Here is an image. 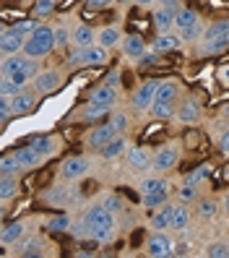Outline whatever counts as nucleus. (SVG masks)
<instances>
[{
    "instance_id": "obj_1",
    "label": "nucleus",
    "mask_w": 229,
    "mask_h": 258,
    "mask_svg": "<svg viewBox=\"0 0 229 258\" xmlns=\"http://www.w3.org/2000/svg\"><path fill=\"white\" fill-rule=\"evenodd\" d=\"M112 227H115L112 211L102 204V206H91V209L86 211V217H84V222L79 224L75 235H89L91 240L104 242V240L112 237Z\"/></svg>"
},
{
    "instance_id": "obj_2",
    "label": "nucleus",
    "mask_w": 229,
    "mask_h": 258,
    "mask_svg": "<svg viewBox=\"0 0 229 258\" xmlns=\"http://www.w3.org/2000/svg\"><path fill=\"white\" fill-rule=\"evenodd\" d=\"M52 47H55V29H50V26H37L34 32L26 37L24 52H26L29 57H44V55H50Z\"/></svg>"
},
{
    "instance_id": "obj_3",
    "label": "nucleus",
    "mask_w": 229,
    "mask_h": 258,
    "mask_svg": "<svg viewBox=\"0 0 229 258\" xmlns=\"http://www.w3.org/2000/svg\"><path fill=\"white\" fill-rule=\"evenodd\" d=\"M177 94H180V89H177L172 81L159 84V89H157V99H154V104H151V112H154L159 120H162V117H170L172 112H177V110H175V99H177Z\"/></svg>"
},
{
    "instance_id": "obj_4",
    "label": "nucleus",
    "mask_w": 229,
    "mask_h": 258,
    "mask_svg": "<svg viewBox=\"0 0 229 258\" xmlns=\"http://www.w3.org/2000/svg\"><path fill=\"white\" fill-rule=\"evenodd\" d=\"M107 63V47L102 44H91V47H75V52L68 57V66L70 68H79V66H102Z\"/></svg>"
},
{
    "instance_id": "obj_5",
    "label": "nucleus",
    "mask_w": 229,
    "mask_h": 258,
    "mask_svg": "<svg viewBox=\"0 0 229 258\" xmlns=\"http://www.w3.org/2000/svg\"><path fill=\"white\" fill-rule=\"evenodd\" d=\"M60 86H63V73H60V71H44V73H39L34 79V92L39 97L57 92Z\"/></svg>"
},
{
    "instance_id": "obj_6",
    "label": "nucleus",
    "mask_w": 229,
    "mask_h": 258,
    "mask_svg": "<svg viewBox=\"0 0 229 258\" xmlns=\"http://www.w3.org/2000/svg\"><path fill=\"white\" fill-rule=\"evenodd\" d=\"M146 253L151 258H164V255H175L172 250V240L164 235V230H157V235H151L146 242Z\"/></svg>"
},
{
    "instance_id": "obj_7",
    "label": "nucleus",
    "mask_w": 229,
    "mask_h": 258,
    "mask_svg": "<svg viewBox=\"0 0 229 258\" xmlns=\"http://www.w3.org/2000/svg\"><path fill=\"white\" fill-rule=\"evenodd\" d=\"M115 128H112V123H102V125H94L89 131V136H86V144L91 146V149H104L107 144H110L112 139H115Z\"/></svg>"
},
{
    "instance_id": "obj_8",
    "label": "nucleus",
    "mask_w": 229,
    "mask_h": 258,
    "mask_svg": "<svg viewBox=\"0 0 229 258\" xmlns=\"http://www.w3.org/2000/svg\"><path fill=\"white\" fill-rule=\"evenodd\" d=\"M180 162V151L175 146H164L154 154V164H151V170L157 172H164V170H172V167Z\"/></svg>"
},
{
    "instance_id": "obj_9",
    "label": "nucleus",
    "mask_w": 229,
    "mask_h": 258,
    "mask_svg": "<svg viewBox=\"0 0 229 258\" xmlns=\"http://www.w3.org/2000/svg\"><path fill=\"white\" fill-rule=\"evenodd\" d=\"M26 44V37L19 34L16 29H3V37H0V50L3 55H16L19 50H24Z\"/></svg>"
},
{
    "instance_id": "obj_10",
    "label": "nucleus",
    "mask_w": 229,
    "mask_h": 258,
    "mask_svg": "<svg viewBox=\"0 0 229 258\" xmlns=\"http://www.w3.org/2000/svg\"><path fill=\"white\" fill-rule=\"evenodd\" d=\"M157 89H159V84H143L138 92L133 94V107L138 112L151 110V104H154V99H157Z\"/></svg>"
},
{
    "instance_id": "obj_11",
    "label": "nucleus",
    "mask_w": 229,
    "mask_h": 258,
    "mask_svg": "<svg viewBox=\"0 0 229 258\" xmlns=\"http://www.w3.org/2000/svg\"><path fill=\"white\" fill-rule=\"evenodd\" d=\"M128 164L135 172H146V170H151V164H154V157H151L143 146H135V149L128 151Z\"/></svg>"
},
{
    "instance_id": "obj_12",
    "label": "nucleus",
    "mask_w": 229,
    "mask_h": 258,
    "mask_svg": "<svg viewBox=\"0 0 229 258\" xmlns=\"http://www.w3.org/2000/svg\"><path fill=\"white\" fill-rule=\"evenodd\" d=\"M63 177H68V180H79V177H84L86 172H89V159H84V157H70V159H65L63 162Z\"/></svg>"
},
{
    "instance_id": "obj_13",
    "label": "nucleus",
    "mask_w": 229,
    "mask_h": 258,
    "mask_svg": "<svg viewBox=\"0 0 229 258\" xmlns=\"http://www.w3.org/2000/svg\"><path fill=\"white\" fill-rule=\"evenodd\" d=\"M34 104H37V94L24 92V89H21L19 94H13V97H11L13 115H26V112H32V110H34Z\"/></svg>"
},
{
    "instance_id": "obj_14",
    "label": "nucleus",
    "mask_w": 229,
    "mask_h": 258,
    "mask_svg": "<svg viewBox=\"0 0 229 258\" xmlns=\"http://www.w3.org/2000/svg\"><path fill=\"white\" fill-rule=\"evenodd\" d=\"M175 115H177L180 123H195V120L201 117V107H198L195 99H185V102H182L180 107H177Z\"/></svg>"
},
{
    "instance_id": "obj_15",
    "label": "nucleus",
    "mask_w": 229,
    "mask_h": 258,
    "mask_svg": "<svg viewBox=\"0 0 229 258\" xmlns=\"http://www.w3.org/2000/svg\"><path fill=\"white\" fill-rule=\"evenodd\" d=\"M89 102H97V104H104V107H112L117 102V89L110 86V84H102L99 89H94V94H91Z\"/></svg>"
},
{
    "instance_id": "obj_16",
    "label": "nucleus",
    "mask_w": 229,
    "mask_h": 258,
    "mask_svg": "<svg viewBox=\"0 0 229 258\" xmlns=\"http://www.w3.org/2000/svg\"><path fill=\"white\" fill-rule=\"evenodd\" d=\"M24 232H26L24 222H11V224L3 227V232H0V242H3V245H13V242H19L24 237Z\"/></svg>"
},
{
    "instance_id": "obj_17",
    "label": "nucleus",
    "mask_w": 229,
    "mask_h": 258,
    "mask_svg": "<svg viewBox=\"0 0 229 258\" xmlns=\"http://www.w3.org/2000/svg\"><path fill=\"white\" fill-rule=\"evenodd\" d=\"M172 214H175V206L162 204L159 211L151 217V227H154V230H167V227H172Z\"/></svg>"
},
{
    "instance_id": "obj_18",
    "label": "nucleus",
    "mask_w": 229,
    "mask_h": 258,
    "mask_svg": "<svg viewBox=\"0 0 229 258\" xmlns=\"http://www.w3.org/2000/svg\"><path fill=\"white\" fill-rule=\"evenodd\" d=\"M175 16L177 13L172 11V8H167V6H162L157 13H154V26L159 29V32L164 34V32H170V29L175 26Z\"/></svg>"
},
{
    "instance_id": "obj_19",
    "label": "nucleus",
    "mask_w": 229,
    "mask_h": 258,
    "mask_svg": "<svg viewBox=\"0 0 229 258\" xmlns=\"http://www.w3.org/2000/svg\"><path fill=\"white\" fill-rule=\"evenodd\" d=\"M13 154H16V159H19V164L21 167H37L44 157L39 154V151L29 144V146H24V149H19V151H13Z\"/></svg>"
},
{
    "instance_id": "obj_20",
    "label": "nucleus",
    "mask_w": 229,
    "mask_h": 258,
    "mask_svg": "<svg viewBox=\"0 0 229 258\" xmlns=\"http://www.w3.org/2000/svg\"><path fill=\"white\" fill-rule=\"evenodd\" d=\"M19 193V175H3L0 177V201H11Z\"/></svg>"
},
{
    "instance_id": "obj_21",
    "label": "nucleus",
    "mask_w": 229,
    "mask_h": 258,
    "mask_svg": "<svg viewBox=\"0 0 229 258\" xmlns=\"http://www.w3.org/2000/svg\"><path fill=\"white\" fill-rule=\"evenodd\" d=\"M125 149H128V141L123 139V136H115V139L102 149V157L104 159H117V157H123Z\"/></svg>"
},
{
    "instance_id": "obj_22",
    "label": "nucleus",
    "mask_w": 229,
    "mask_h": 258,
    "mask_svg": "<svg viewBox=\"0 0 229 258\" xmlns=\"http://www.w3.org/2000/svg\"><path fill=\"white\" fill-rule=\"evenodd\" d=\"M123 50H125L128 57H143L146 44H143V39H141L138 34H130V37L123 39Z\"/></svg>"
},
{
    "instance_id": "obj_23",
    "label": "nucleus",
    "mask_w": 229,
    "mask_h": 258,
    "mask_svg": "<svg viewBox=\"0 0 229 258\" xmlns=\"http://www.w3.org/2000/svg\"><path fill=\"white\" fill-rule=\"evenodd\" d=\"M29 60H32V57H21L19 52L16 55H6V60H3V66H0V71H3V76H11V73H16V71H21L26 63H29Z\"/></svg>"
},
{
    "instance_id": "obj_24",
    "label": "nucleus",
    "mask_w": 229,
    "mask_h": 258,
    "mask_svg": "<svg viewBox=\"0 0 229 258\" xmlns=\"http://www.w3.org/2000/svg\"><path fill=\"white\" fill-rule=\"evenodd\" d=\"M73 44L75 47H91V44H94V32H91L89 26H75V32H73Z\"/></svg>"
},
{
    "instance_id": "obj_25",
    "label": "nucleus",
    "mask_w": 229,
    "mask_h": 258,
    "mask_svg": "<svg viewBox=\"0 0 229 258\" xmlns=\"http://www.w3.org/2000/svg\"><path fill=\"white\" fill-rule=\"evenodd\" d=\"M180 42H182V37H175V34H162L157 42H154V50L157 52H170V50H177L180 47Z\"/></svg>"
},
{
    "instance_id": "obj_26",
    "label": "nucleus",
    "mask_w": 229,
    "mask_h": 258,
    "mask_svg": "<svg viewBox=\"0 0 229 258\" xmlns=\"http://www.w3.org/2000/svg\"><path fill=\"white\" fill-rule=\"evenodd\" d=\"M193 24H198V13H195V11H190V8L177 11V16H175V26L180 29V32H185V29H188V26H193Z\"/></svg>"
},
{
    "instance_id": "obj_27",
    "label": "nucleus",
    "mask_w": 229,
    "mask_h": 258,
    "mask_svg": "<svg viewBox=\"0 0 229 258\" xmlns=\"http://www.w3.org/2000/svg\"><path fill=\"white\" fill-rule=\"evenodd\" d=\"M188 222H190V211H188V206H175V214H172V230H185L188 227Z\"/></svg>"
},
{
    "instance_id": "obj_28",
    "label": "nucleus",
    "mask_w": 229,
    "mask_h": 258,
    "mask_svg": "<svg viewBox=\"0 0 229 258\" xmlns=\"http://www.w3.org/2000/svg\"><path fill=\"white\" fill-rule=\"evenodd\" d=\"M117 42H120V32H117L115 26H107V29H102V32H99V44H102V47L110 50V47H115Z\"/></svg>"
},
{
    "instance_id": "obj_29",
    "label": "nucleus",
    "mask_w": 229,
    "mask_h": 258,
    "mask_svg": "<svg viewBox=\"0 0 229 258\" xmlns=\"http://www.w3.org/2000/svg\"><path fill=\"white\" fill-rule=\"evenodd\" d=\"M162 204H167V188H159V190H154V193H146V196H143V206H146V209H157V206H162Z\"/></svg>"
},
{
    "instance_id": "obj_30",
    "label": "nucleus",
    "mask_w": 229,
    "mask_h": 258,
    "mask_svg": "<svg viewBox=\"0 0 229 258\" xmlns=\"http://www.w3.org/2000/svg\"><path fill=\"white\" fill-rule=\"evenodd\" d=\"M229 47V37L224 34V37H216V39H206L203 42V52H208V55H213V52H221V50H226Z\"/></svg>"
},
{
    "instance_id": "obj_31",
    "label": "nucleus",
    "mask_w": 229,
    "mask_h": 258,
    "mask_svg": "<svg viewBox=\"0 0 229 258\" xmlns=\"http://www.w3.org/2000/svg\"><path fill=\"white\" fill-rule=\"evenodd\" d=\"M19 170H21V164H19L16 154L3 157V162H0V175H16Z\"/></svg>"
},
{
    "instance_id": "obj_32",
    "label": "nucleus",
    "mask_w": 229,
    "mask_h": 258,
    "mask_svg": "<svg viewBox=\"0 0 229 258\" xmlns=\"http://www.w3.org/2000/svg\"><path fill=\"white\" fill-rule=\"evenodd\" d=\"M110 112V107H104V104H97V102H89V107L84 110V120H99Z\"/></svg>"
},
{
    "instance_id": "obj_33",
    "label": "nucleus",
    "mask_w": 229,
    "mask_h": 258,
    "mask_svg": "<svg viewBox=\"0 0 229 258\" xmlns=\"http://www.w3.org/2000/svg\"><path fill=\"white\" fill-rule=\"evenodd\" d=\"M229 32V21H216V24H211L206 29V34H203V42L206 39H216V37H224Z\"/></svg>"
},
{
    "instance_id": "obj_34",
    "label": "nucleus",
    "mask_w": 229,
    "mask_h": 258,
    "mask_svg": "<svg viewBox=\"0 0 229 258\" xmlns=\"http://www.w3.org/2000/svg\"><path fill=\"white\" fill-rule=\"evenodd\" d=\"M159 188H167V183L162 177H143V183H141V193L146 196V193H154V190H159Z\"/></svg>"
},
{
    "instance_id": "obj_35",
    "label": "nucleus",
    "mask_w": 229,
    "mask_h": 258,
    "mask_svg": "<svg viewBox=\"0 0 229 258\" xmlns=\"http://www.w3.org/2000/svg\"><path fill=\"white\" fill-rule=\"evenodd\" d=\"M32 146L39 151L42 157H50V154H52V149H55V146H52V139H47V136H42V139H34Z\"/></svg>"
},
{
    "instance_id": "obj_36",
    "label": "nucleus",
    "mask_w": 229,
    "mask_h": 258,
    "mask_svg": "<svg viewBox=\"0 0 229 258\" xmlns=\"http://www.w3.org/2000/svg\"><path fill=\"white\" fill-rule=\"evenodd\" d=\"M57 0H37V6H34V16L42 19V16H50L52 8H55Z\"/></svg>"
},
{
    "instance_id": "obj_37",
    "label": "nucleus",
    "mask_w": 229,
    "mask_h": 258,
    "mask_svg": "<svg viewBox=\"0 0 229 258\" xmlns=\"http://www.w3.org/2000/svg\"><path fill=\"white\" fill-rule=\"evenodd\" d=\"M21 255H26V258H34V255H42V242L37 240V237H32L26 242V245L21 248Z\"/></svg>"
},
{
    "instance_id": "obj_38",
    "label": "nucleus",
    "mask_w": 229,
    "mask_h": 258,
    "mask_svg": "<svg viewBox=\"0 0 229 258\" xmlns=\"http://www.w3.org/2000/svg\"><path fill=\"white\" fill-rule=\"evenodd\" d=\"M213 214H216V204L213 201H201L198 204V217L201 219H211Z\"/></svg>"
},
{
    "instance_id": "obj_39",
    "label": "nucleus",
    "mask_w": 229,
    "mask_h": 258,
    "mask_svg": "<svg viewBox=\"0 0 229 258\" xmlns=\"http://www.w3.org/2000/svg\"><path fill=\"white\" fill-rule=\"evenodd\" d=\"M206 253H208L211 258H229V245H226V242H213Z\"/></svg>"
},
{
    "instance_id": "obj_40",
    "label": "nucleus",
    "mask_w": 229,
    "mask_h": 258,
    "mask_svg": "<svg viewBox=\"0 0 229 258\" xmlns=\"http://www.w3.org/2000/svg\"><path fill=\"white\" fill-rule=\"evenodd\" d=\"M47 227H50L52 232H65L68 227H70V219H68L65 214H60V217H55V219H52V222H50Z\"/></svg>"
},
{
    "instance_id": "obj_41",
    "label": "nucleus",
    "mask_w": 229,
    "mask_h": 258,
    "mask_svg": "<svg viewBox=\"0 0 229 258\" xmlns=\"http://www.w3.org/2000/svg\"><path fill=\"white\" fill-rule=\"evenodd\" d=\"M70 39H73V34H68V29H63V26L55 29V47H65Z\"/></svg>"
},
{
    "instance_id": "obj_42",
    "label": "nucleus",
    "mask_w": 229,
    "mask_h": 258,
    "mask_svg": "<svg viewBox=\"0 0 229 258\" xmlns=\"http://www.w3.org/2000/svg\"><path fill=\"white\" fill-rule=\"evenodd\" d=\"M112 128H115V133H123L125 128H128V115L125 112H117V115H112Z\"/></svg>"
},
{
    "instance_id": "obj_43",
    "label": "nucleus",
    "mask_w": 229,
    "mask_h": 258,
    "mask_svg": "<svg viewBox=\"0 0 229 258\" xmlns=\"http://www.w3.org/2000/svg\"><path fill=\"white\" fill-rule=\"evenodd\" d=\"M47 201H50V204H63V201H65V188H63V185L52 188V190L47 193Z\"/></svg>"
},
{
    "instance_id": "obj_44",
    "label": "nucleus",
    "mask_w": 229,
    "mask_h": 258,
    "mask_svg": "<svg viewBox=\"0 0 229 258\" xmlns=\"http://www.w3.org/2000/svg\"><path fill=\"white\" fill-rule=\"evenodd\" d=\"M11 29H16V32H19V34H24V37H29V34H32V32H34V29H37V24H34V21H21V24H16V26H11Z\"/></svg>"
},
{
    "instance_id": "obj_45",
    "label": "nucleus",
    "mask_w": 229,
    "mask_h": 258,
    "mask_svg": "<svg viewBox=\"0 0 229 258\" xmlns=\"http://www.w3.org/2000/svg\"><path fill=\"white\" fill-rule=\"evenodd\" d=\"M180 37H182V39H195V37H201V21L193 24V26H188L185 32H180Z\"/></svg>"
},
{
    "instance_id": "obj_46",
    "label": "nucleus",
    "mask_w": 229,
    "mask_h": 258,
    "mask_svg": "<svg viewBox=\"0 0 229 258\" xmlns=\"http://www.w3.org/2000/svg\"><path fill=\"white\" fill-rule=\"evenodd\" d=\"M180 199H182V201H193V199H195V185H190V183L182 185V188H180Z\"/></svg>"
},
{
    "instance_id": "obj_47",
    "label": "nucleus",
    "mask_w": 229,
    "mask_h": 258,
    "mask_svg": "<svg viewBox=\"0 0 229 258\" xmlns=\"http://www.w3.org/2000/svg\"><path fill=\"white\" fill-rule=\"evenodd\" d=\"M112 0H89V11H99V8H107Z\"/></svg>"
},
{
    "instance_id": "obj_48",
    "label": "nucleus",
    "mask_w": 229,
    "mask_h": 258,
    "mask_svg": "<svg viewBox=\"0 0 229 258\" xmlns=\"http://www.w3.org/2000/svg\"><path fill=\"white\" fill-rule=\"evenodd\" d=\"M104 206H107V209H110L112 214H115V211L120 209V199H115V196H110V199H104Z\"/></svg>"
},
{
    "instance_id": "obj_49",
    "label": "nucleus",
    "mask_w": 229,
    "mask_h": 258,
    "mask_svg": "<svg viewBox=\"0 0 229 258\" xmlns=\"http://www.w3.org/2000/svg\"><path fill=\"white\" fill-rule=\"evenodd\" d=\"M219 146H221V151L229 157V131L226 133H221V139H219Z\"/></svg>"
},
{
    "instance_id": "obj_50",
    "label": "nucleus",
    "mask_w": 229,
    "mask_h": 258,
    "mask_svg": "<svg viewBox=\"0 0 229 258\" xmlns=\"http://www.w3.org/2000/svg\"><path fill=\"white\" fill-rule=\"evenodd\" d=\"M117 81H120V73H110V76H107V84H110V86H117Z\"/></svg>"
},
{
    "instance_id": "obj_51",
    "label": "nucleus",
    "mask_w": 229,
    "mask_h": 258,
    "mask_svg": "<svg viewBox=\"0 0 229 258\" xmlns=\"http://www.w3.org/2000/svg\"><path fill=\"white\" fill-rule=\"evenodd\" d=\"M175 3H177V0H162V6H167V8H172Z\"/></svg>"
},
{
    "instance_id": "obj_52",
    "label": "nucleus",
    "mask_w": 229,
    "mask_h": 258,
    "mask_svg": "<svg viewBox=\"0 0 229 258\" xmlns=\"http://www.w3.org/2000/svg\"><path fill=\"white\" fill-rule=\"evenodd\" d=\"M224 211H226V217H229V193H226V199H224Z\"/></svg>"
},
{
    "instance_id": "obj_53",
    "label": "nucleus",
    "mask_w": 229,
    "mask_h": 258,
    "mask_svg": "<svg viewBox=\"0 0 229 258\" xmlns=\"http://www.w3.org/2000/svg\"><path fill=\"white\" fill-rule=\"evenodd\" d=\"M133 3H138V6H148V3H154V0H133Z\"/></svg>"
},
{
    "instance_id": "obj_54",
    "label": "nucleus",
    "mask_w": 229,
    "mask_h": 258,
    "mask_svg": "<svg viewBox=\"0 0 229 258\" xmlns=\"http://www.w3.org/2000/svg\"><path fill=\"white\" fill-rule=\"evenodd\" d=\"M221 115H224V117H226V120H229V104H226V107H224V110H221Z\"/></svg>"
},
{
    "instance_id": "obj_55",
    "label": "nucleus",
    "mask_w": 229,
    "mask_h": 258,
    "mask_svg": "<svg viewBox=\"0 0 229 258\" xmlns=\"http://www.w3.org/2000/svg\"><path fill=\"white\" fill-rule=\"evenodd\" d=\"M224 79H226V81H229V68H226V71H224Z\"/></svg>"
},
{
    "instance_id": "obj_56",
    "label": "nucleus",
    "mask_w": 229,
    "mask_h": 258,
    "mask_svg": "<svg viewBox=\"0 0 229 258\" xmlns=\"http://www.w3.org/2000/svg\"><path fill=\"white\" fill-rule=\"evenodd\" d=\"M226 37H229V32H226Z\"/></svg>"
}]
</instances>
